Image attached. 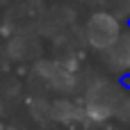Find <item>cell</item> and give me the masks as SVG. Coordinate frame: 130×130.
Instances as JSON below:
<instances>
[{"mask_svg": "<svg viewBox=\"0 0 130 130\" xmlns=\"http://www.w3.org/2000/svg\"><path fill=\"white\" fill-rule=\"evenodd\" d=\"M112 59H114L117 64H121V66L130 69V32L117 41L114 53H112Z\"/></svg>", "mask_w": 130, "mask_h": 130, "instance_id": "2", "label": "cell"}, {"mask_svg": "<svg viewBox=\"0 0 130 130\" xmlns=\"http://www.w3.org/2000/svg\"><path fill=\"white\" fill-rule=\"evenodd\" d=\"M87 39L94 48H101V50L114 48L117 41L121 39V30H119L117 18L105 14V11L94 14L87 23Z\"/></svg>", "mask_w": 130, "mask_h": 130, "instance_id": "1", "label": "cell"}]
</instances>
